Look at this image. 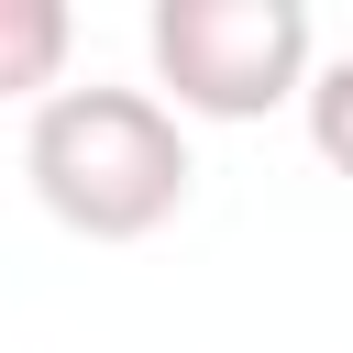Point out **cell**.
Wrapping results in <instances>:
<instances>
[{
    "label": "cell",
    "instance_id": "obj_1",
    "mask_svg": "<svg viewBox=\"0 0 353 353\" xmlns=\"http://www.w3.org/2000/svg\"><path fill=\"white\" fill-rule=\"evenodd\" d=\"M22 176L33 199L88 232V243H143L154 221L188 210V132L154 88H55L33 99V132H22Z\"/></svg>",
    "mask_w": 353,
    "mask_h": 353
},
{
    "label": "cell",
    "instance_id": "obj_2",
    "mask_svg": "<svg viewBox=\"0 0 353 353\" xmlns=\"http://www.w3.org/2000/svg\"><path fill=\"white\" fill-rule=\"evenodd\" d=\"M143 44L165 77V110H199V121H265L276 99L309 88L298 0H154Z\"/></svg>",
    "mask_w": 353,
    "mask_h": 353
},
{
    "label": "cell",
    "instance_id": "obj_3",
    "mask_svg": "<svg viewBox=\"0 0 353 353\" xmlns=\"http://www.w3.org/2000/svg\"><path fill=\"white\" fill-rule=\"evenodd\" d=\"M66 44H77L66 0H0V99H55Z\"/></svg>",
    "mask_w": 353,
    "mask_h": 353
},
{
    "label": "cell",
    "instance_id": "obj_4",
    "mask_svg": "<svg viewBox=\"0 0 353 353\" xmlns=\"http://www.w3.org/2000/svg\"><path fill=\"white\" fill-rule=\"evenodd\" d=\"M309 143H320V165L331 176H353V55H331V66H309Z\"/></svg>",
    "mask_w": 353,
    "mask_h": 353
}]
</instances>
